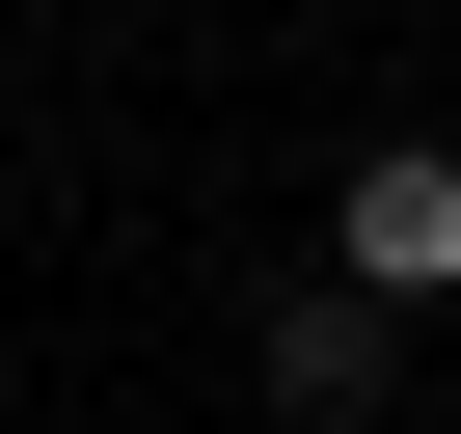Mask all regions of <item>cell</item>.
<instances>
[{
	"instance_id": "1",
	"label": "cell",
	"mask_w": 461,
	"mask_h": 434,
	"mask_svg": "<svg viewBox=\"0 0 461 434\" xmlns=\"http://www.w3.org/2000/svg\"><path fill=\"white\" fill-rule=\"evenodd\" d=\"M326 272H380V299H461V163H434V136H380V163H353Z\"/></svg>"
},
{
	"instance_id": "2",
	"label": "cell",
	"mask_w": 461,
	"mask_h": 434,
	"mask_svg": "<svg viewBox=\"0 0 461 434\" xmlns=\"http://www.w3.org/2000/svg\"><path fill=\"white\" fill-rule=\"evenodd\" d=\"M380 326H407L380 272H326V299H272V407H299V434H353V407H380Z\"/></svg>"
}]
</instances>
